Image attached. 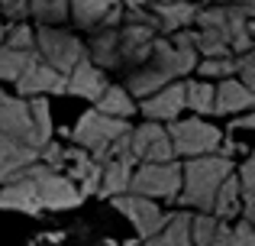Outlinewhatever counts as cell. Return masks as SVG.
Segmentation results:
<instances>
[{
	"label": "cell",
	"instance_id": "f1b7e54d",
	"mask_svg": "<svg viewBox=\"0 0 255 246\" xmlns=\"http://www.w3.org/2000/svg\"><path fill=\"white\" fill-rule=\"evenodd\" d=\"M29 19L39 26H62L71 19V3L68 0H29Z\"/></svg>",
	"mask_w": 255,
	"mask_h": 246
},
{
	"label": "cell",
	"instance_id": "4fadbf2b",
	"mask_svg": "<svg viewBox=\"0 0 255 246\" xmlns=\"http://www.w3.org/2000/svg\"><path fill=\"white\" fill-rule=\"evenodd\" d=\"M68 3L78 29L100 32L120 29V23H123V0H68Z\"/></svg>",
	"mask_w": 255,
	"mask_h": 246
},
{
	"label": "cell",
	"instance_id": "9a60e30c",
	"mask_svg": "<svg viewBox=\"0 0 255 246\" xmlns=\"http://www.w3.org/2000/svg\"><path fill=\"white\" fill-rule=\"evenodd\" d=\"M0 208L19 211V214H42V198H39V185L32 175V165L23 169L16 178H10L6 185H0Z\"/></svg>",
	"mask_w": 255,
	"mask_h": 246
},
{
	"label": "cell",
	"instance_id": "ab89813d",
	"mask_svg": "<svg viewBox=\"0 0 255 246\" xmlns=\"http://www.w3.org/2000/svg\"><path fill=\"white\" fill-rule=\"evenodd\" d=\"M220 6H243V3H252V0H217Z\"/></svg>",
	"mask_w": 255,
	"mask_h": 246
},
{
	"label": "cell",
	"instance_id": "2e32d148",
	"mask_svg": "<svg viewBox=\"0 0 255 246\" xmlns=\"http://www.w3.org/2000/svg\"><path fill=\"white\" fill-rule=\"evenodd\" d=\"M155 39H158V32L145 23H120V68H123V65L142 68L152 58Z\"/></svg>",
	"mask_w": 255,
	"mask_h": 246
},
{
	"label": "cell",
	"instance_id": "44dd1931",
	"mask_svg": "<svg viewBox=\"0 0 255 246\" xmlns=\"http://www.w3.org/2000/svg\"><path fill=\"white\" fill-rule=\"evenodd\" d=\"M107 88H110V81H107V71L97 68L91 58H81V62H78V68L68 75V94L87 97V101H94V104L104 97Z\"/></svg>",
	"mask_w": 255,
	"mask_h": 246
},
{
	"label": "cell",
	"instance_id": "7c38bea8",
	"mask_svg": "<svg viewBox=\"0 0 255 246\" xmlns=\"http://www.w3.org/2000/svg\"><path fill=\"white\" fill-rule=\"evenodd\" d=\"M16 97H42V94H65L68 91V78L58 75L52 65L39 58V52L26 62L23 75L16 78Z\"/></svg>",
	"mask_w": 255,
	"mask_h": 246
},
{
	"label": "cell",
	"instance_id": "b9f144b4",
	"mask_svg": "<svg viewBox=\"0 0 255 246\" xmlns=\"http://www.w3.org/2000/svg\"><path fill=\"white\" fill-rule=\"evenodd\" d=\"M249 36L255 39V19H252V23H249Z\"/></svg>",
	"mask_w": 255,
	"mask_h": 246
},
{
	"label": "cell",
	"instance_id": "f546056e",
	"mask_svg": "<svg viewBox=\"0 0 255 246\" xmlns=\"http://www.w3.org/2000/svg\"><path fill=\"white\" fill-rule=\"evenodd\" d=\"M213 94H217V84L210 81H200V78L184 81V107H191L197 117L213 114Z\"/></svg>",
	"mask_w": 255,
	"mask_h": 246
},
{
	"label": "cell",
	"instance_id": "30bf717a",
	"mask_svg": "<svg viewBox=\"0 0 255 246\" xmlns=\"http://www.w3.org/2000/svg\"><path fill=\"white\" fill-rule=\"evenodd\" d=\"M32 175H36L39 185V198H42V208L45 211H71L81 204V191L62 175V172L49 169V165L36 162L32 165Z\"/></svg>",
	"mask_w": 255,
	"mask_h": 246
},
{
	"label": "cell",
	"instance_id": "e0dca14e",
	"mask_svg": "<svg viewBox=\"0 0 255 246\" xmlns=\"http://www.w3.org/2000/svg\"><path fill=\"white\" fill-rule=\"evenodd\" d=\"M136 159L132 152H120V156H110L107 162H100V188L97 195L104 198H120L129 191V182H132V172H136Z\"/></svg>",
	"mask_w": 255,
	"mask_h": 246
},
{
	"label": "cell",
	"instance_id": "6da1fadb",
	"mask_svg": "<svg viewBox=\"0 0 255 246\" xmlns=\"http://www.w3.org/2000/svg\"><path fill=\"white\" fill-rule=\"evenodd\" d=\"M233 175V159L226 156H200V159H187L181 165V195L178 204L197 214H210L217 191L226 178Z\"/></svg>",
	"mask_w": 255,
	"mask_h": 246
},
{
	"label": "cell",
	"instance_id": "9c48e42d",
	"mask_svg": "<svg viewBox=\"0 0 255 246\" xmlns=\"http://www.w3.org/2000/svg\"><path fill=\"white\" fill-rule=\"evenodd\" d=\"M129 152L139 165L145 162H174V146L168 136V126L162 123H139L136 130L129 133Z\"/></svg>",
	"mask_w": 255,
	"mask_h": 246
},
{
	"label": "cell",
	"instance_id": "603a6c76",
	"mask_svg": "<svg viewBox=\"0 0 255 246\" xmlns=\"http://www.w3.org/2000/svg\"><path fill=\"white\" fill-rule=\"evenodd\" d=\"M84 49H87V58L97 68H104V71L120 68V29L91 32V42H84Z\"/></svg>",
	"mask_w": 255,
	"mask_h": 246
},
{
	"label": "cell",
	"instance_id": "d590c367",
	"mask_svg": "<svg viewBox=\"0 0 255 246\" xmlns=\"http://www.w3.org/2000/svg\"><path fill=\"white\" fill-rule=\"evenodd\" d=\"M239 188H243V195H252L255 191V156H249L243 162V169H239Z\"/></svg>",
	"mask_w": 255,
	"mask_h": 246
},
{
	"label": "cell",
	"instance_id": "f35d334b",
	"mask_svg": "<svg viewBox=\"0 0 255 246\" xmlns=\"http://www.w3.org/2000/svg\"><path fill=\"white\" fill-rule=\"evenodd\" d=\"M239 13L252 23V19H255V0H252V3H243V6H239Z\"/></svg>",
	"mask_w": 255,
	"mask_h": 246
},
{
	"label": "cell",
	"instance_id": "e575fe53",
	"mask_svg": "<svg viewBox=\"0 0 255 246\" xmlns=\"http://www.w3.org/2000/svg\"><path fill=\"white\" fill-rule=\"evenodd\" d=\"M0 16L10 23H26L29 19V0H0Z\"/></svg>",
	"mask_w": 255,
	"mask_h": 246
},
{
	"label": "cell",
	"instance_id": "ee69618b",
	"mask_svg": "<svg viewBox=\"0 0 255 246\" xmlns=\"http://www.w3.org/2000/svg\"><path fill=\"white\" fill-rule=\"evenodd\" d=\"M194 3H200V0H194Z\"/></svg>",
	"mask_w": 255,
	"mask_h": 246
},
{
	"label": "cell",
	"instance_id": "7402d4cb",
	"mask_svg": "<svg viewBox=\"0 0 255 246\" xmlns=\"http://www.w3.org/2000/svg\"><path fill=\"white\" fill-rule=\"evenodd\" d=\"M255 107V94L246 88L239 78H226L217 81V94H213V114L230 117V114H246Z\"/></svg>",
	"mask_w": 255,
	"mask_h": 246
},
{
	"label": "cell",
	"instance_id": "d6a6232c",
	"mask_svg": "<svg viewBox=\"0 0 255 246\" xmlns=\"http://www.w3.org/2000/svg\"><path fill=\"white\" fill-rule=\"evenodd\" d=\"M32 55L36 52H16L10 45H0V81H16Z\"/></svg>",
	"mask_w": 255,
	"mask_h": 246
},
{
	"label": "cell",
	"instance_id": "52a82bcc",
	"mask_svg": "<svg viewBox=\"0 0 255 246\" xmlns=\"http://www.w3.org/2000/svg\"><path fill=\"white\" fill-rule=\"evenodd\" d=\"M0 133L19 139V143H26V146H32L36 152H42L45 146H49L42 136H39L32 107H29V101H23V97L0 94Z\"/></svg>",
	"mask_w": 255,
	"mask_h": 246
},
{
	"label": "cell",
	"instance_id": "1f68e13d",
	"mask_svg": "<svg viewBox=\"0 0 255 246\" xmlns=\"http://www.w3.org/2000/svg\"><path fill=\"white\" fill-rule=\"evenodd\" d=\"M194 75L200 81H226V78H236V55H226V58H200Z\"/></svg>",
	"mask_w": 255,
	"mask_h": 246
},
{
	"label": "cell",
	"instance_id": "60d3db41",
	"mask_svg": "<svg viewBox=\"0 0 255 246\" xmlns=\"http://www.w3.org/2000/svg\"><path fill=\"white\" fill-rule=\"evenodd\" d=\"M6 29H10V26H6V19L0 16V45H3V39H6Z\"/></svg>",
	"mask_w": 255,
	"mask_h": 246
},
{
	"label": "cell",
	"instance_id": "5b68a950",
	"mask_svg": "<svg viewBox=\"0 0 255 246\" xmlns=\"http://www.w3.org/2000/svg\"><path fill=\"white\" fill-rule=\"evenodd\" d=\"M129 195L149 201H178L181 195V162H145L136 165L129 182Z\"/></svg>",
	"mask_w": 255,
	"mask_h": 246
},
{
	"label": "cell",
	"instance_id": "8fae6325",
	"mask_svg": "<svg viewBox=\"0 0 255 246\" xmlns=\"http://www.w3.org/2000/svg\"><path fill=\"white\" fill-rule=\"evenodd\" d=\"M197 62H200L197 49H191V45H174L171 39H165V36L155 39L152 58H149V65H155L168 81H184L187 75H194Z\"/></svg>",
	"mask_w": 255,
	"mask_h": 246
},
{
	"label": "cell",
	"instance_id": "7a4b0ae2",
	"mask_svg": "<svg viewBox=\"0 0 255 246\" xmlns=\"http://www.w3.org/2000/svg\"><path fill=\"white\" fill-rule=\"evenodd\" d=\"M129 123L117 120V117L97 114V110H87V114L78 120V126L71 130V139L75 146H81L84 152H91L97 162H107L110 156H120V152L129 149Z\"/></svg>",
	"mask_w": 255,
	"mask_h": 246
},
{
	"label": "cell",
	"instance_id": "ba28073f",
	"mask_svg": "<svg viewBox=\"0 0 255 246\" xmlns=\"http://www.w3.org/2000/svg\"><path fill=\"white\" fill-rule=\"evenodd\" d=\"M113 208H117L120 214H123L126 221L136 227V234H139V240H142V243L152 240V237H155L158 230L171 221V214H165L155 201L139 198V195H129V191H126V195H120V198H113Z\"/></svg>",
	"mask_w": 255,
	"mask_h": 246
},
{
	"label": "cell",
	"instance_id": "836d02e7",
	"mask_svg": "<svg viewBox=\"0 0 255 246\" xmlns=\"http://www.w3.org/2000/svg\"><path fill=\"white\" fill-rule=\"evenodd\" d=\"M3 45H10V49H16V52H36V29H32L29 23H13L10 29H6Z\"/></svg>",
	"mask_w": 255,
	"mask_h": 246
},
{
	"label": "cell",
	"instance_id": "ffe728a7",
	"mask_svg": "<svg viewBox=\"0 0 255 246\" xmlns=\"http://www.w3.org/2000/svg\"><path fill=\"white\" fill-rule=\"evenodd\" d=\"M184 110V81H171L165 84L162 91H155L152 97L142 101V114L149 117L152 123L158 120H178V114Z\"/></svg>",
	"mask_w": 255,
	"mask_h": 246
},
{
	"label": "cell",
	"instance_id": "74e56055",
	"mask_svg": "<svg viewBox=\"0 0 255 246\" xmlns=\"http://www.w3.org/2000/svg\"><path fill=\"white\" fill-rule=\"evenodd\" d=\"M123 10H149V0H123Z\"/></svg>",
	"mask_w": 255,
	"mask_h": 246
},
{
	"label": "cell",
	"instance_id": "8d00e7d4",
	"mask_svg": "<svg viewBox=\"0 0 255 246\" xmlns=\"http://www.w3.org/2000/svg\"><path fill=\"white\" fill-rule=\"evenodd\" d=\"M243 211H246V224H252V227H255V191H252V195H246Z\"/></svg>",
	"mask_w": 255,
	"mask_h": 246
},
{
	"label": "cell",
	"instance_id": "cb8c5ba5",
	"mask_svg": "<svg viewBox=\"0 0 255 246\" xmlns=\"http://www.w3.org/2000/svg\"><path fill=\"white\" fill-rule=\"evenodd\" d=\"M191 217H194L191 211L171 214V221L165 224L152 240H145L142 246H194V240H191Z\"/></svg>",
	"mask_w": 255,
	"mask_h": 246
},
{
	"label": "cell",
	"instance_id": "ac0fdd59",
	"mask_svg": "<svg viewBox=\"0 0 255 246\" xmlns=\"http://www.w3.org/2000/svg\"><path fill=\"white\" fill-rule=\"evenodd\" d=\"M149 10L158 23V32H162V36H174V32H181V29H194L200 3H194V0H168V3L149 6Z\"/></svg>",
	"mask_w": 255,
	"mask_h": 246
},
{
	"label": "cell",
	"instance_id": "5bb4252c",
	"mask_svg": "<svg viewBox=\"0 0 255 246\" xmlns=\"http://www.w3.org/2000/svg\"><path fill=\"white\" fill-rule=\"evenodd\" d=\"M58 172H62V175L68 178L78 191H81V198L97 195V188H100V162L91 156V152H84L81 146H75V149L62 146V162H58Z\"/></svg>",
	"mask_w": 255,
	"mask_h": 246
},
{
	"label": "cell",
	"instance_id": "8992f818",
	"mask_svg": "<svg viewBox=\"0 0 255 246\" xmlns=\"http://www.w3.org/2000/svg\"><path fill=\"white\" fill-rule=\"evenodd\" d=\"M191 240L194 246H255L252 224H226L213 214H194L191 217Z\"/></svg>",
	"mask_w": 255,
	"mask_h": 246
},
{
	"label": "cell",
	"instance_id": "277c9868",
	"mask_svg": "<svg viewBox=\"0 0 255 246\" xmlns=\"http://www.w3.org/2000/svg\"><path fill=\"white\" fill-rule=\"evenodd\" d=\"M168 136L174 146V156L184 159H200V156H217L223 146V133L204 117H187V120L168 123Z\"/></svg>",
	"mask_w": 255,
	"mask_h": 246
},
{
	"label": "cell",
	"instance_id": "d6986e66",
	"mask_svg": "<svg viewBox=\"0 0 255 246\" xmlns=\"http://www.w3.org/2000/svg\"><path fill=\"white\" fill-rule=\"evenodd\" d=\"M36 162H39V152L32 146L0 133V185H6L10 178H16L23 169H29Z\"/></svg>",
	"mask_w": 255,
	"mask_h": 246
},
{
	"label": "cell",
	"instance_id": "83f0119b",
	"mask_svg": "<svg viewBox=\"0 0 255 246\" xmlns=\"http://www.w3.org/2000/svg\"><path fill=\"white\" fill-rule=\"evenodd\" d=\"M226 29H230V52L246 55L255 49V39L249 36V19L239 13V6H226Z\"/></svg>",
	"mask_w": 255,
	"mask_h": 246
},
{
	"label": "cell",
	"instance_id": "4316f807",
	"mask_svg": "<svg viewBox=\"0 0 255 246\" xmlns=\"http://www.w3.org/2000/svg\"><path fill=\"white\" fill-rule=\"evenodd\" d=\"M94 110H97V114H107V117H117V120H126V117H132V110H136V101L129 97V91H126L123 84H110Z\"/></svg>",
	"mask_w": 255,
	"mask_h": 246
},
{
	"label": "cell",
	"instance_id": "7bdbcfd3",
	"mask_svg": "<svg viewBox=\"0 0 255 246\" xmlns=\"http://www.w3.org/2000/svg\"><path fill=\"white\" fill-rule=\"evenodd\" d=\"M158 3H168V0H149V6H158Z\"/></svg>",
	"mask_w": 255,
	"mask_h": 246
},
{
	"label": "cell",
	"instance_id": "4dcf8cb0",
	"mask_svg": "<svg viewBox=\"0 0 255 246\" xmlns=\"http://www.w3.org/2000/svg\"><path fill=\"white\" fill-rule=\"evenodd\" d=\"M252 139H255V114H252V117H239V120H233V123H230V133H226L223 146H220V156L230 159L233 152L249 149Z\"/></svg>",
	"mask_w": 255,
	"mask_h": 246
},
{
	"label": "cell",
	"instance_id": "3957f363",
	"mask_svg": "<svg viewBox=\"0 0 255 246\" xmlns=\"http://www.w3.org/2000/svg\"><path fill=\"white\" fill-rule=\"evenodd\" d=\"M36 52L45 65H52L65 78L78 68L81 58H87L84 42L65 26H36Z\"/></svg>",
	"mask_w": 255,
	"mask_h": 246
},
{
	"label": "cell",
	"instance_id": "d4e9b609",
	"mask_svg": "<svg viewBox=\"0 0 255 246\" xmlns=\"http://www.w3.org/2000/svg\"><path fill=\"white\" fill-rule=\"evenodd\" d=\"M165 84H171V81H168V78H165L162 71L155 68V65H149V62H145L142 68L129 71V78H126V84H123V88L129 91V97H142V101H145V97H152L155 91H162Z\"/></svg>",
	"mask_w": 255,
	"mask_h": 246
},
{
	"label": "cell",
	"instance_id": "484cf974",
	"mask_svg": "<svg viewBox=\"0 0 255 246\" xmlns=\"http://www.w3.org/2000/svg\"><path fill=\"white\" fill-rule=\"evenodd\" d=\"M243 188H239V178L236 175H230L223 185H220V191H217V201H213V211L210 214L217 217V221H226L230 224L233 217L239 214V208H243Z\"/></svg>",
	"mask_w": 255,
	"mask_h": 246
}]
</instances>
